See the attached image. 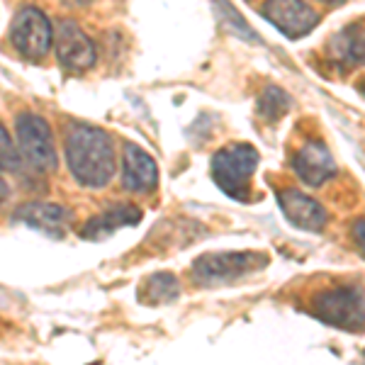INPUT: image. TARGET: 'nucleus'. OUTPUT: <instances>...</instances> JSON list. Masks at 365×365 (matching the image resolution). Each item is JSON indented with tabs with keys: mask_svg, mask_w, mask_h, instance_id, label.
Wrapping results in <instances>:
<instances>
[{
	"mask_svg": "<svg viewBox=\"0 0 365 365\" xmlns=\"http://www.w3.org/2000/svg\"><path fill=\"white\" fill-rule=\"evenodd\" d=\"M334 56L339 58L341 63L346 66H361L363 63V29L361 25H351L349 29L339 34L334 39V46H331Z\"/></svg>",
	"mask_w": 365,
	"mask_h": 365,
	"instance_id": "4468645a",
	"label": "nucleus"
},
{
	"mask_svg": "<svg viewBox=\"0 0 365 365\" xmlns=\"http://www.w3.org/2000/svg\"><path fill=\"white\" fill-rule=\"evenodd\" d=\"M295 173L312 187H319L336 175V161L322 141H307L295 156Z\"/></svg>",
	"mask_w": 365,
	"mask_h": 365,
	"instance_id": "f8f14e48",
	"label": "nucleus"
},
{
	"mask_svg": "<svg viewBox=\"0 0 365 365\" xmlns=\"http://www.w3.org/2000/svg\"><path fill=\"white\" fill-rule=\"evenodd\" d=\"M17 151L20 158L32 166L34 170H56L58 154L54 144V134H51L49 122L42 115L22 113L17 115Z\"/></svg>",
	"mask_w": 365,
	"mask_h": 365,
	"instance_id": "20e7f679",
	"label": "nucleus"
},
{
	"mask_svg": "<svg viewBox=\"0 0 365 365\" xmlns=\"http://www.w3.org/2000/svg\"><path fill=\"white\" fill-rule=\"evenodd\" d=\"M10 39L20 56L29 61H42L54 42V27L39 8H22L13 17Z\"/></svg>",
	"mask_w": 365,
	"mask_h": 365,
	"instance_id": "39448f33",
	"label": "nucleus"
},
{
	"mask_svg": "<svg viewBox=\"0 0 365 365\" xmlns=\"http://www.w3.org/2000/svg\"><path fill=\"white\" fill-rule=\"evenodd\" d=\"M263 17L290 39L307 37L319 22V15L307 0H266Z\"/></svg>",
	"mask_w": 365,
	"mask_h": 365,
	"instance_id": "6e6552de",
	"label": "nucleus"
},
{
	"mask_svg": "<svg viewBox=\"0 0 365 365\" xmlns=\"http://www.w3.org/2000/svg\"><path fill=\"white\" fill-rule=\"evenodd\" d=\"M141 222V210L134 205H122L117 202L113 207H108L103 215L88 220V225L81 229V237L83 239H105L110 234H115L122 227H134Z\"/></svg>",
	"mask_w": 365,
	"mask_h": 365,
	"instance_id": "ddd939ff",
	"label": "nucleus"
},
{
	"mask_svg": "<svg viewBox=\"0 0 365 365\" xmlns=\"http://www.w3.org/2000/svg\"><path fill=\"white\" fill-rule=\"evenodd\" d=\"M122 185H125V190L137 192V195H149L158 187V168L154 156L137 144H125Z\"/></svg>",
	"mask_w": 365,
	"mask_h": 365,
	"instance_id": "1a4fd4ad",
	"label": "nucleus"
},
{
	"mask_svg": "<svg viewBox=\"0 0 365 365\" xmlns=\"http://www.w3.org/2000/svg\"><path fill=\"white\" fill-rule=\"evenodd\" d=\"M51 46H56V56L63 68L88 71L91 66H96V44L73 20H58Z\"/></svg>",
	"mask_w": 365,
	"mask_h": 365,
	"instance_id": "0eeeda50",
	"label": "nucleus"
},
{
	"mask_svg": "<svg viewBox=\"0 0 365 365\" xmlns=\"http://www.w3.org/2000/svg\"><path fill=\"white\" fill-rule=\"evenodd\" d=\"M314 314L346 331L363 329V295L356 287H331L314 299Z\"/></svg>",
	"mask_w": 365,
	"mask_h": 365,
	"instance_id": "423d86ee",
	"label": "nucleus"
},
{
	"mask_svg": "<svg viewBox=\"0 0 365 365\" xmlns=\"http://www.w3.org/2000/svg\"><path fill=\"white\" fill-rule=\"evenodd\" d=\"M290 110V98L285 96V93L280 91V88L270 86L263 91V96L258 98V113H261V117H266V120H278V117H282Z\"/></svg>",
	"mask_w": 365,
	"mask_h": 365,
	"instance_id": "dca6fc26",
	"label": "nucleus"
},
{
	"mask_svg": "<svg viewBox=\"0 0 365 365\" xmlns=\"http://www.w3.org/2000/svg\"><path fill=\"white\" fill-rule=\"evenodd\" d=\"M180 292V285L175 280V275L170 273H158L151 275L146 280L144 290H139V295L146 299V302H173Z\"/></svg>",
	"mask_w": 365,
	"mask_h": 365,
	"instance_id": "2eb2a0df",
	"label": "nucleus"
},
{
	"mask_svg": "<svg viewBox=\"0 0 365 365\" xmlns=\"http://www.w3.org/2000/svg\"><path fill=\"white\" fill-rule=\"evenodd\" d=\"M258 163H261V156L251 144L234 141L212 156V178L225 195L239 202H249L251 178L258 170Z\"/></svg>",
	"mask_w": 365,
	"mask_h": 365,
	"instance_id": "f03ea898",
	"label": "nucleus"
},
{
	"mask_svg": "<svg viewBox=\"0 0 365 365\" xmlns=\"http://www.w3.org/2000/svg\"><path fill=\"white\" fill-rule=\"evenodd\" d=\"M13 220L49 237H61L73 222V212L56 202H25L15 210Z\"/></svg>",
	"mask_w": 365,
	"mask_h": 365,
	"instance_id": "9b49d317",
	"label": "nucleus"
},
{
	"mask_svg": "<svg viewBox=\"0 0 365 365\" xmlns=\"http://www.w3.org/2000/svg\"><path fill=\"white\" fill-rule=\"evenodd\" d=\"M215 8H217V17H220V22L227 29H232L237 37H244V39H251V42H258V37L253 34V29L246 25L244 17L237 15V10L232 8V3H229V0H215Z\"/></svg>",
	"mask_w": 365,
	"mask_h": 365,
	"instance_id": "f3484780",
	"label": "nucleus"
},
{
	"mask_svg": "<svg viewBox=\"0 0 365 365\" xmlns=\"http://www.w3.org/2000/svg\"><path fill=\"white\" fill-rule=\"evenodd\" d=\"M322 3H329V5H339V3H344V0H322Z\"/></svg>",
	"mask_w": 365,
	"mask_h": 365,
	"instance_id": "6ab92c4d",
	"label": "nucleus"
},
{
	"mask_svg": "<svg viewBox=\"0 0 365 365\" xmlns=\"http://www.w3.org/2000/svg\"><path fill=\"white\" fill-rule=\"evenodd\" d=\"M268 258L258 251H222V253H205L192 263V280L197 285L215 287L234 282L253 270L263 268Z\"/></svg>",
	"mask_w": 365,
	"mask_h": 365,
	"instance_id": "7ed1b4c3",
	"label": "nucleus"
},
{
	"mask_svg": "<svg viewBox=\"0 0 365 365\" xmlns=\"http://www.w3.org/2000/svg\"><path fill=\"white\" fill-rule=\"evenodd\" d=\"M66 161L73 178L83 187H105L117 168L115 141L100 127L76 125L66 139Z\"/></svg>",
	"mask_w": 365,
	"mask_h": 365,
	"instance_id": "f257e3e1",
	"label": "nucleus"
},
{
	"mask_svg": "<svg viewBox=\"0 0 365 365\" xmlns=\"http://www.w3.org/2000/svg\"><path fill=\"white\" fill-rule=\"evenodd\" d=\"M278 205L287 222L297 229H304V232H322L329 222V212L322 207V202H317L314 197H309L302 190H292V187L280 190Z\"/></svg>",
	"mask_w": 365,
	"mask_h": 365,
	"instance_id": "9d476101",
	"label": "nucleus"
},
{
	"mask_svg": "<svg viewBox=\"0 0 365 365\" xmlns=\"http://www.w3.org/2000/svg\"><path fill=\"white\" fill-rule=\"evenodd\" d=\"M20 166H22L20 151H17V146L13 144V139H10L8 129L0 125V170L15 173V170H20Z\"/></svg>",
	"mask_w": 365,
	"mask_h": 365,
	"instance_id": "a211bd4d",
	"label": "nucleus"
}]
</instances>
